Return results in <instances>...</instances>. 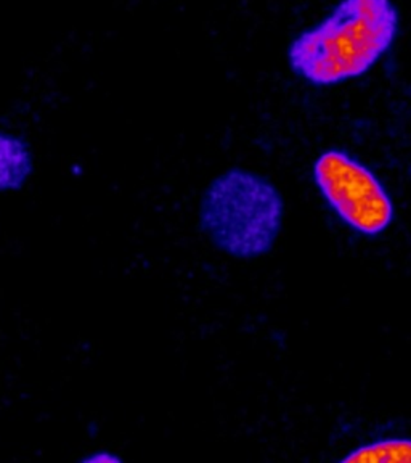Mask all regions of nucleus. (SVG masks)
Instances as JSON below:
<instances>
[{
	"label": "nucleus",
	"mask_w": 411,
	"mask_h": 463,
	"mask_svg": "<svg viewBox=\"0 0 411 463\" xmlns=\"http://www.w3.org/2000/svg\"><path fill=\"white\" fill-rule=\"evenodd\" d=\"M285 202L267 177L231 167L202 194L200 227L210 243L237 260H256L274 248L283 227Z\"/></svg>",
	"instance_id": "f03ea898"
},
{
	"label": "nucleus",
	"mask_w": 411,
	"mask_h": 463,
	"mask_svg": "<svg viewBox=\"0 0 411 463\" xmlns=\"http://www.w3.org/2000/svg\"><path fill=\"white\" fill-rule=\"evenodd\" d=\"M342 463H411V439H381L352 450Z\"/></svg>",
	"instance_id": "39448f33"
},
{
	"label": "nucleus",
	"mask_w": 411,
	"mask_h": 463,
	"mask_svg": "<svg viewBox=\"0 0 411 463\" xmlns=\"http://www.w3.org/2000/svg\"><path fill=\"white\" fill-rule=\"evenodd\" d=\"M398 24L392 0H341L332 14L291 43L289 66L313 86L360 78L394 45Z\"/></svg>",
	"instance_id": "f257e3e1"
},
{
	"label": "nucleus",
	"mask_w": 411,
	"mask_h": 463,
	"mask_svg": "<svg viewBox=\"0 0 411 463\" xmlns=\"http://www.w3.org/2000/svg\"><path fill=\"white\" fill-rule=\"evenodd\" d=\"M34 153L26 138L0 130V194L20 192L34 174Z\"/></svg>",
	"instance_id": "20e7f679"
},
{
	"label": "nucleus",
	"mask_w": 411,
	"mask_h": 463,
	"mask_svg": "<svg viewBox=\"0 0 411 463\" xmlns=\"http://www.w3.org/2000/svg\"><path fill=\"white\" fill-rule=\"evenodd\" d=\"M313 181L332 211L361 235H379L394 221V204L381 181L344 150L322 153L313 163Z\"/></svg>",
	"instance_id": "7ed1b4c3"
},
{
	"label": "nucleus",
	"mask_w": 411,
	"mask_h": 463,
	"mask_svg": "<svg viewBox=\"0 0 411 463\" xmlns=\"http://www.w3.org/2000/svg\"><path fill=\"white\" fill-rule=\"evenodd\" d=\"M80 463H123V457L113 454L111 450H95L82 457Z\"/></svg>",
	"instance_id": "423d86ee"
}]
</instances>
